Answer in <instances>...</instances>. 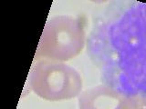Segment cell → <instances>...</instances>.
<instances>
[{
    "mask_svg": "<svg viewBox=\"0 0 146 109\" xmlns=\"http://www.w3.org/2000/svg\"><path fill=\"white\" fill-rule=\"evenodd\" d=\"M85 43L86 33L80 19L67 15L55 16L46 23L35 57L65 63L79 56Z\"/></svg>",
    "mask_w": 146,
    "mask_h": 109,
    "instance_id": "cell-1",
    "label": "cell"
},
{
    "mask_svg": "<svg viewBox=\"0 0 146 109\" xmlns=\"http://www.w3.org/2000/svg\"><path fill=\"white\" fill-rule=\"evenodd\" d=\"M31 89L38 97L51 102L79 97L82 78L75 68L64 62L38 60L29 75Z\"/></svg>",
    "mask_w": 146,
    "mask_h": 109,
    "instance_id": "cell-2",
    "label": "cell"
},
{
    "mask_svg": "<svg viewBox=\"0 0 146 109\" xmlns=\"http://www.w3.org/2000/svg\"><path fill=\"white\" fill-rule=\"evenodd\" d=\"M123 97L111 86L99 85L82 91L78 106L79 109H118Z\"/></svg>",
    "mask_w": 146,
    "mask_h": 109,
    "instance_id": "cell-3",
    "label": "cell"
},
{
    "mask_svg": "<svg viewBox=\"0 0 146 109\" xmlns=\"http://www.w3.org/2000/svg\"><path fill=\"white\" fill-rule=\"evenodd\" d=\"M118 109H146L143 97L141 95L124 97Z\"/></svg>",
    "mask_w": 146,
    "mask_h": 109,
    "instance_id": "cell-4",
    "label": "cell"
},
{
    "mask_svg": "<svg viewBox=\"0 0 146 109\" xmlns=\"http://www.w3.org/2000/svg\"><path fill=\"white\" fill-rule=\"evenodd\" d=\"M143 100H144V104H145V106H146V95H143Z\"/></svg>",
    "mask_w": 146,
    "mask_h": 109,
    "instance_id": "cell-5",
    "label": "cell"
}]
</instances>
